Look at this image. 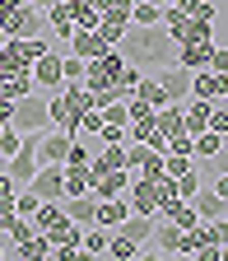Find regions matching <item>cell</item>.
Masks as SVG:
<instances>
[{
    "label": "cell",
    "instance_id": "1",
    "mask_svg": "<svg viewBox=\"0 0 228 261\" xmlns=\"http://www.w3.org/2000/svg\"><path fill=\"white\" fill-rule=\"evenodd\" d=\"M117 51L130 61V65H140V70H145V65H154V70H158V65H173L177 61V42L168 38V28H135V23H130L126 28V38L117 42Z\"/></svg>",
    "mask_w": 228,
    "mask_h": 261
},
{
    "label": "cell",
    "instance_id": "2",
    "mask_svg": "<svg viewBox=\"0 0 228 261\" xmlns=\"http://www.w3.org/2000/svg\"><path fill=\"white\" fill-rule=\"evenodd\" d=\"M10 126H14V130H23V136H47V130H51L47 98H38V93L19 98V103H14V117H10Z\"/></svg>",
    "mask_w": 228,
    "mask_h": 261
},
{
    "label": "cell",
    "instance_id": "3",
    "mask_svg": "<svg viewBox=\"0 0 228 261\" xmlns=\"http://www.w3.org/2000/svg\"><path fill=\"white\" fill-rule=\"evenodd\" d=\"M121 70H126V56L112 47V51H103L98 61H89V70H84V84H89L93 93H103V89H117Z\"/></svg>",
    "mask_w": 228,
    "mask_h": 261
},
{
    "label": "cell",
    "instance_id": "4",
    "mask_svg": "<svg viewBox=\"0 0 228 261\" xmlns=\"http://www.w3.org/2000/svg\"><path fill=\"white\" fill-rule=\"evenodd\" d=\"M10 38H47V10H33V5H19L14 19L5 23Z\"/></svg>",
    "mask_w": 228,
    "mask_h": 261
},
{
    "label": "cell",
    "instance_id": "5",
    "mask_svg": "<svg viewBox=\"0 0 228 261\" xmlns=\"http://www.w3.org/2000/svg\"><path fill=\"white\" fill-rule=\"evenodd\" d=\"M154 80L163 84L168 103H186V98H191V70H182L177 61H173V65H158V70H154Z\"/></svg>",
    "mask_w": 228,
    "mask_h": 261
},
{
    "label": "cell",
    "instance_id": "6",
    "mask_svg": "<svg viewBox=\"0 0 228 261\" xmlns=\"http://www.w3.org/2000/svg\"><path fill=\"white\" fill-rule=\"evenodd\" d=\"M28 187L38 191L42 201H65V168H61V163H42L38 177H33Z\"/></svg>",
    "mask_w": 228,
    "mask_h": 261
},
{
    "label": "cell",
    "instance_id": "7",
    "mask_svg": "<svg viewBox=\"0 0 228 261\" xmlns=\"http://www.w3.org/2000/svg\"><path fill=\"white\" fill-rule=\"evenodd\" d=\"M61 42H51V51L47 56H38V61H33V84H38V89H61L65 80H61Z\"/></svg>",
    "mask_w": 228,
    "mask_h": 261
},
{
    "label": "cell",
    "instance_id": "8",
    "mask_svg": "<svg viewBox=\"0 0 228 261\" xmlns=\"http://www.w3.org/2000/svg\"><path fill=\"white\" fill-rule=\"evenodd\" d=\"M126 201H130V210H135V215H158V187H154L149 177H130Z\"/></svg>",
    "mask_w": 228,
    "mask_h": 261
},
{
    "label": "cell",
    "instance_id": "9",
    "mask_svg": "<svg viewBox=\"0 0 228 261\" xmlns=\"http://www.w3.org/2000/svg\"><path fill=\"white\" fill-rule=\"evenodd\" d=\"M70 145H75V136H65V130H47V136L38 140V163H61V168H65Z\"/></svg>",
    "mask_w": 228,
    "mask_h": 261
},
{
    "label": "cell",
    "instance_id": "10",
    "mask_svg": "<svg viewBox=\"0 0 228 261\" xmlns=\"http://www.w3.org/2000/svg\"><path fill=\"white\" fill-rule=\"evenodd\" d=\"M130 219V201H126V196H112V201H98V228H107V233H117V228Z\"/></svg>",
    "mask_w": 228,
    "mask_h": 261
},
{
    "label": "cell",
    "instance_id": "11",
    "mask_svg": "<svg viewBox=\"0 0 228 261\" xmlns=\"http://www.w3.org/2000/svg\"><path fill=\"white\" fill-rule=\"evenodd\" d=\"M191 98L219 103V98H223V75H214L210 65H205V70H191Z\"/></svg>",
    "mask_w": 228,
    "mask_h": 261
},
{
    "label": "cell",
    "instance_id": "12",
    "mask_svg": "<svg viewBox=\"0 0 228 261\" xmlns=\"http://www.w3.org/2000/svg\"><path fill=\"white\" fill-rule=\"evenodd\" d=\"M130 168H112V173H103V177H93V196L98 201H112V196H126V187H130Z\"/></svg>",
    "mask_w": 228,
    "mask_h": 261
},
{
    "label": "cell",
    "instance_id": "13",
    "mask_svg": "<svg viewBox=\"0 0 228 261\" xmlns=\"http://www.w3.org/2000/svg\"><path fill=\"white\" fill-rule=\"evenodd\" d=\"M47 28L56 33V42H70L75 38V10H70V0H56V5L47 10Z\"/></svg>",
    "mask_w": 228,
    "mask_h": 261
},
{
    "label": "cell",
    "instance_id": "14",
    "mask_svg": "<svg viewBox=\"0 0 228 261\" xmlns=\"http://www.w3.org/2000/svg\"><path fill=\"white\" fill-rule=\"evenodd\" d=\"M70 47H75V56H84V61H98L103 51H112V47L103 42V33H98V28H75Z\"/></svg>",
    "mask_w": 228,
    "mask_h": 261
},
{
    "label": "cell",
    "instance_id": "15",
    "mask_svg": "<svg viewBox=\"0 0 228 261\" xmlns=\"http://www.w3.org/2000/svg\"><path fill=\"white\" fill-rule=\"evenodd\" d=\"M65 215H70V224H79V228H93V219H98V196H65Z\"/></svg>",
    "mask_w": 228,
    "mask_h": 261
},
{
    "label": "cell",
    "instance_id": "16",
    "mask_svg": "<svg viewBox=\"0 0 228 261\" xmlns=\"http://www.w3.org/2000/svg\"><path fill=\"white\" fill-rule=\"evenodd\" d=\"M61 98H65V108H70V117L79 121L84 112H93V89L79 80V84H61Z\"/></svg>",
    "mask_w": 228,
    "mask_h": 261
},
{
    "label": "cell",
    "instance_id": "17",
    "mask_svg": "<svg viewBox=\"0 0 228 261\" xmlns=\"http://www.w3.org/2000/svg\"><path fill=\"white\" fill-rule=\"evenodd\" d=\"M154 130H158V136L163 140H173V136H182V103H163L158 112H154Z\"/></svg>",
    "mask_w": 228,
    "mask_h": 261
},
{
    "label": "cell",
    "instance_id": "18",
    "mask_svg": "<svg viewBox=\"0 0 228 261\" xmlns=\"http://www.w3.org/2000/svg\"><path fill=\"white\" fill-rule=\"evenodd\" d=\"M210 56H214V42H186V47H177V65H182V70H205Z\"/></svg>",
    "mask_w": 228,
    "mask_h": 261
},
{
    "label": "cell",
    "instance_id": "19",
    "mask_svg": "<svg viewBox=\"0 0 228 261\" xmlns=\"http://www.w3.org/2000/svg\"><path fill=\"white\" fill-rule=\"evenodd\" d=\"M149 247H158L163 256H173L177 247H182V228L173 224V219H154V243Z\"/></svg>",
    "mask_w": 228,
    "mask_h": 261
},
{
    "label": "cell",
    "instance_id": "20",
    "mask_svg": "<svg viewBox=\"0 0 228 261\" xmlns=\"http://www.w3.org/2000/svg\"><path fill=\"white\" fill-rule=\"evenodd\" d=\"M191 205H195V215H201L205 224H214V219H223V205H228V201H223L219 191H205V187H201V191L191 196Z\"/></svg>",
    "mask_w": 228,
    "mask_h": 261
},
{
    "label": "cell",
    "instance_id": "21",
    "mask_svg": "<svg viewBox=\"0 0 228 261\" xmlns=\"http://www.w3.org/2000/svg\"><path fill=\"white\" fill-rule=\"evenodd\" d=\"M154 219H158V215H135V210H130V219L121 224V233L135 238L140 247H149V243H154Z\"/></svg>",
    "mask_w": 228,
    "mask_h": 261
},
{
    "label": "cell",
    "instance_id": "22",
    "mask_svg": "<svg viewBox=\"0 0 228 261\" xmlns=\"http://www.w3.org/2000/svg\"><path fill=\"white\" fill-rule=\"evenodd\" d=\"M126 28H130V14H103V19H98V33H103L107 47H117L126 38Z\"/></svg>",
    "mask_w": 228,
    "mask_h": 261
},
{
    "label": "cell",
    "instance_id": "23",
    "mask_svg": "<svg viewBox=\"0 0 228 261\" xmlns=\"http://www.w3.org/2000/svg\"><path fill=\"white\" fill-rule=\"evenodd\" d=\"M103 256H112V261H135V256H140V243L126 238L121 228H117V233L107 238V252H103Z\"/></svg>",
    "mask_w": 228,
    "mask_h": 261
},
{
    "label": "cell",
    "instance_id": "24",
    "mask_svg": "<svg viewBox=\"0 0 228 261\" xmlns=\"http://www.w3.org/2000/svg\"><path fill=\"white\" fill-rule=\"evenodd\" d=\"M56 224H65V205H61V201H42L38 215H33V228L47 233V228H56Z\"/></svg>",
    "mask_w": 228,
    "mask_h": 261
},
{
    "label": "cell",
    "instance_id": "25",
    "mask_svg": "<svg viewBox=\"0 0 228 261\" xmlns=\"http://www.w3.org/2000/svg\"><path fill=\"white\" fill-rule=\"evenodd\" d=\"M130 23H135V28H158V23H163V5L135 0V5H130Z\"/></svg>",
    "mask_w": 228,
    "mask_h": 261
},
{
    "label": "cell",
    "instance_id": "26",
    "mask_svg": "<svg viewBox=\"0 0 228 261\" xmlns=\"http://www.w3.org/2000/svg\"><path fill=\"white\" fill-rule=\"evenodd\" d=\"M223 149V136H214V130H201V136H191V159H214Z\"/></svg>",
    "mask_w": 228,
    "mask_h": 261
},
{
    "label": "cell",
    "instance_id": "27",
    "mask_svg": "<svg viewBox=\"0 0 228 261\" xmlns=\"http://www.w3.org/2000/svg\"><path fill=\"white\" fill-rule=\"evenodd\" d=\"M65 196H93L89 168H65Z\"/></svg>",
    "mask_w": 228,
    "mask_h": 261
},
{
    "label": "cell",
    "instance_id": "28",
    "mask_svg": "<svg viewBox=\"0 0 228 261\" xmlns=\"http://www.w3.org/2000/svg\"><path fill=\"white\" fill-rule=\"evenodd\" d=\"M107 238H112L107 228H98V224H93V228H84V233H79V247H84V252H93L98 261H103V252H107Z\"/></svg>",
    "mask_w": 228,
    "mask_h": 261
},
{
    "label": "cell",
    "instance_id": "29",
    "mask_svg": "<svg viewBox=\"0 0 228 261\" xmlns=\"http://www.w3.org/2000/svg\"><path fill=\"white\" fill-rule=\"evenodd\" d=\"M135 98H145V103H149L154 112H158L163 103H168V93H163V84H158L154 75H145V80H140V89H135Z\"/></svg>",
    "mask_w": 228,
    "mask_h": 261
},
{
    "label": "cell",
    "instance_id": "30",
    "mask_svg": "<svg viewBox=\"0 0 228 261\" xmlns=\"http://www.w3.org/2000/svg\"><path fill=\"white\" fill-rule=\"evenodd\" d=\"M38 205H42V196L33 191V187H19V196H14V215H19V219H33V215H38Z\"/></svg>",
    "mask_w": 228,
    "mask_h": 261
},
{
    "label": "cell",
    "instance_id": "31",
    "mask_svg": "<svg viewBox=\"0 0 228 261\" xmlns=\"http://www.w3.org/2000/svg\"><path fill=\"white\" fill-rule=\"evenodd\" d=\"M84 70H89V61H84V56H75V51H70V56H61V80H65V84H79Z\"/></svg>",
    "mask_w": 228,
    "mask_h": 261
},
{
    "label": "cell",
    "instance_id": "32",
    "mask_svg": "<svg viewBox=\"0 0 228 261\" xmlns=\"http://www.w3.org/2000/svg\"><path fill=\"white\" fill-rule=\"evenodd\" d=\"M195 23H214L219 19V10H214V0H186V5H182Z\"/></svg>",
    "mask_w": 228,
    "mask_h": 261
},
{
    "label": "cell",
    "instance_id": "33",
    "mask_svg": "<svg viewBox=\"0 0 228 261\" xmlns=\"http://www.w3.org/2000/svg\"><path fill=\"white\" fill-rule=\"evenodd\" d=\"M186 168H195V163H191V154H163V177H182Z\"/></svg>",
    "mask_w": 228,
    "mask_h": 261
},
{
    "label": "cell",
    "instance_id": "34",
    "mask_svg": "<svg viewBox=\"0 0 228 261\" xmlns=\"http://www.w3.org/2000/svg\"><path fill=\"white\" fill-rule=\"evenodd\" d=\"M201 187H205V182H201V173H195V168H186V173L177 177V196H182V201H191Z\"/></svg>",
    "mask_w": 228,
    "mask_h": 261
},
{
    "label": "cell",
    "instance_id": "35",
    "mask_svg": "<svg viewBox=\"0 0 228 261\" xmlns=\"http://www.w3.org/2000/svg\"><path fill=\"white\" fill-rule=\"evenodd\" d=\"M223 103H228V98H219V103H214V112H210V130L228 140V108H223Z\"/></svg>",
    "mask_w": 228,
    "mask_h": 261
},
{
    "label": "cell",
    "instance_id": "36",
    "mask_svg": "<svg viewBox=\"0 0 228 261\" xmlns=\"http://www.w3.org/2000/svg\"><path fill=\"white\" fill-rule=\"evenodd\" d=\"M19 145H23V130H14V126H5V130H0V154H19Z\"/></svg>",
    "mask_w": 228,
    "mask_h": 261
},
{
    "label": "cell",
    "instance_id": "37",
    "mask_svg": "<svg viewBox=\"0 0 228 261\" xmlns=\"http://www.w3.org/2000/svg\"><path fill=\"white\" fill-rule=\"evenodd\" d=\"M89 163H93V154L79 145V136H75V145H70V159H65V168H89Z\"/></svg>",
    "mask_w": 228,
    "mask_h": 261
},
{
    "label": "cell",
    "instance_id": "38",
    "mask_svg": "<svg viewBox=\"0 0 228 261\" xmlns=\"http://www.w3.org/2000/svg\"><path fill=\"white\" fill-rule=\"evenodd\" d=\"M107 126V117H103V108H93V112H84L79 117V130H89V136H98V130Z\"/></svg>",
    "mask_w": 228,
    "mask_h": 261
},
{
    "label": "cell",
    "instance_id": "39",
    "mask_svg": "<svg viewBox=\"0 0 228 261\" xmlns=\"http://www.w3.org/2000/svg\"><path fill=\"white\" fill-rule=\"evenodd\" d=\"M98 136H103V145H126V140H130V136H126V126H117V121H107Z\"/></svg>",
    "mask_w": 228,
    "mask_h": 261
},
{
    "label": "cell",
    "instance_id": "40",
    "mask_svg": "<svg viewBox=\"0 0 228 261\" xmlns=\"http://www.w3.org/2000/svg\"><path fill=\"white\" fill-rule=\"evenodd\" d=\"M210 70H214V75H228V47H219V42H214V56H210Z\"/></svg>",
    "mask_w": 228,
    "mask_h": 261
},
{
    "label": "cell",
    "instance_id": "41",
    "mask_svg": "<svg viewBox=\"0 0 228 261\" xmlns=\"http://www.w3.org/2000/svg\"><path fill=\"white\" fill-rule=\"evenodd\" d=\"M130 5H135V0H98L103 14H130Z\"/></svg>",
    "mask_w": 228,
    "mask_h": 261
},
{
    "label": "cell",
    "instance_id": "42",
    "mask_svg": "<svg viewBox=\"0 0 228 261\" xmlns=\"http://www.w3.org/2000/svg\"><path fill=\"white\" fill-rule=\"evenodd\" d=\"M98 19H103L98 10H75V28H98Z\"/></svg>",
    "mask_w": 228,
    "mask_h": 261
},
{
    "label": "cell",
    "instance_id": "43",
    "mask_svg": "<svg viewBox=\"0 0 228 261\" xmlns=\"http://www.w3.org/2000/svg\"><path fill=\"white\" fill-rule=\"evenodd\" d=\"M195 261H223V247L219 243H205L201 252H195Z\"/></svg>",
    "mask_w": 228,
    "mask_h": 261
},
{
    "label": "cell",
    "instance_id": "44",
    "mask_svg": "<svg viewBox=\"0 0 228 261\" xmlns=\"http://www.w3.org/2000/svg\"><path fill=\"white\" fill-rule=\"evenodd\" d=\"M19 5H23V0H0V28L14 19V10H19Z\"/></svg>",
    "mask_w": 228,
    "mask_h": 261
},
{
    "label": "cell",
    "instance_id": "45",
    "mask_svg": "<svg viewBox=\"0 0 228 261\" xmlns=\"http://www.w3.org/2000/svg\"><path fill=\"white\" fill-rule=\"evenodd\" d=\"M214 238H219V247L228 243V215H223V219H214Z\"/></svg>",
    "mask_w": 228,
    "mask_h": 261
},
{
    "label": "cell",
    "instance_id": "46",
    "mask_svg": "<svg viewBox=\"0 0 228 261\" xmlns=\"http://www.w3.org/2000/svg\"><path fill=\"white\" fill-rule=\"evenodd\" d=\"M210 191H219V196H223V201H228V173H219V177L210 182Z\"/></svg>",
    "mask_w": 228,
    "mask_h": 261
},
{
    "label": "cell",
    "instance_id": "47",
    "mask_svg": "<svg viewBox=\"0 0 228 261\" xmlns=\"http://www.w3.org/2000/svg\"><path fill=\"white\" fill-rule=\"evenodd\" d=\"M10 117H14V103H0V130L10 126Z\"/></svg>",
    "mask_w": 228,
    "mask_h": 261
},
{
    "label": "cell",
    "instance_id": "48",
    "mask_svg": "<svg viewBox=\"0 0 228 261\" xmlns=\"http://www.w3.org/2000/svg\"><path fill=\"white\" fill-rule=\"evenodd\" d=\"M135 261H168V256H163V252H149V247H140V256Z\"/></svg>",
    "mask_w": 228,
    "mask_h": 261
},
{
    "label": "cell",
    "instance_id": "49",
    "mask_svg": "<svg viewBox=\"0 0 228 261\" xmlns=\"http://www.w3.org/2000/svg\"><path fill=\"white\" fill-rule=\"evenodd\" d=\"M70 10H98V0H70ZM103 14V10H98Z\"/></svg>",
    "mask_w": 228,
    "mask_h": 261
},
{
    "label": "cell",
    "instance_id": "50",
    "mask_svg": "<svg viewBox=\"0 0 228 261\" xmlns=\"http://www.w3.org/2000/svg\"><path fill=\"white\" fill-rule=\"evenodd\" d=\"M214 163H219V173H228V145H223V149L214 154Z\"/></svg>",
    "mask_w": 228,
    "mask_h": 261
},
{
    "label": "cell",
    "instance_id": "51",
    "mask_svg": "<svg viewBox=\"0 0 228 261\" xmlns=\"http://www.w3.org/2000/svg\"><path fill=\"white\" fill-rule=\"evenodd\" d=\"M23 5H33V10H51L56 0H23Z\"/></svg>",
    "mask_w": 228,
    "mask_h": 261
},
{
    "label": "cell",
    "instance_id": "52",
    "mask_svg": "<svg viewBox=\"0 0 228 261\" xmlns=\"http://www.w3.org/2000/svg\"><path fill=\"white\" fill-rule=\"evenodd\" d=\"M168 261H195V256H191V252H173Z\"/></svg>",
    "mask_w": 228,
    "mask_h": 261
},
{
    "label": "cell",
    "instance_id": "53",
    "mask_svg": "<svg viewBox=\"0 0 228 261\" xmlns=\"http://www.w3.org/2000/svg\"><path fill=\"white\" fill-rule=\"evenodd\" d=\"M5 42H10V33H5V28H0V47H5Z\"/></svg>",
    "mask_w": 228,
    "mask_h": 261
},
{
    "label": "cell",
    "instance_id": "54",
    "mask_svg": "<svg viewBox=\"0 0 228 261\" xmlns=\"http://www.w3.org/2000/svg\"><path fill=\"white\" fill-rule=\"evenodd\" d=\"M223 98H228V75H223Z\"/></svg>",
    "mask_w": 228,
    "mask_h": 261
},
{
    "label": "cell",
    "instance_id": "55",
    "mask_svg": "<svg viewBox=\"0 0 228 261\" xmlns=\"http://www.w3.org/2000/svg\"><path fill=\"white\" fill-rule=\"evenodd\" d=\"M223 261H228V243H223Z\"/></svg>",
    "mask_w": 228,
    "mask_h": 261
},
{
    "label": "cell",
    "instance_id": "56",
    "mask_svg": "<svg viewBox=\"0 0 228 261\" xmlns=\"http://www.w3.org/2000/svg\"><path fill=\"white\" fill-rule=\"evenodd\" d=\"M173 5H186V0H173Z\"/></svg>",
    "mask_w": 228,
    "mask_h": 261
},
{
    "label": "cell",
    "instance_id": "57",
    "mask_svg": "<svg viewBox=\"0 0 228 261\" xmlns=\"http://www.w3.org/2000/svg\"><path fill=\"white\" fill-rule=\"evenodd\" d=\"M42 261H56V256H42Z\"/></svg>",
    "mask_w": 228,
    "mask_h": 261
},
{
    "label": "cell",
    "instance_id": "58",
    "mask_svg": "<svg viewBox=\"0 0 228 261\" xmlns=\"http://www.w3.org/2000/svg\"><path fill=\"white\" fill-rule=\"evenodd\" d=\"M0 159H5V154H0Z\"/></svg>",
    "mask_w": 228,
    "mask_h": 261
}]
</instances>
